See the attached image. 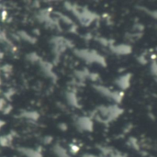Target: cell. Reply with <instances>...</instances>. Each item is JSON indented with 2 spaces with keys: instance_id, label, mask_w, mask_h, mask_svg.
<instances>
[{
  "instance_id": "cell-1",
  "label": "cell",
  "mask_w": 157,
  "mask_h": 157,
  "mask_svg": "<svg viewBox=\"0 0 157 157\" xmlns=\"http://www.w3.org/2000/svg\"><path fill=\"white\" fill-rule=\"evenodd\" d=\"M75 52L78 57L82 58L83 60H85L88 63H101L102 65L106 64L103 57L100 56L99 54L96 53L95 52H90L87 50H77Z\"/></svg>"
},
{
  "instance_id": "cell-2",
  "label": "cell",
  "mask_w": 157,
  "mask_h": 157,
  "mask_svg": "<svg viewBox=\"0 0 157 157\" xmlns=\"http://www.w3.org/2000/svg\"><path fill=\"white\" fill-rule=\"evenodd\" d=\"M75 125L78 130L82 132H92L93 131V122L92 120L88 117H80L75 121Z\"/></svg>"
},
{
  "instance_id": "cell-3",
  "label": "cell",
  "mask_w": 157,
  "mask_h": 157,
  "mask_svg": "<svg viewBox=\"0 0 157 157\" xmlns=\"http://www.w3.org/2000/svg\"><path fill=\"white\" fill-rule=\"evenodd\" d=\"M132 75L131 74H127L125 75H122V76H120L116 81V85L122 90H125L127 88L130 87V85H131V79H132Z\"/></svg>"
},
{
  "instance_id": "cell-4",
  "label": "cell",
  "mask_w": 157,
  "mask_h": 157,
  "mask_svg": "<svg viewBox=\"0 0 157 157\" xmlns=\"http://www.w3.org/2000/svg\"><path fill=\"white\" fill-rule=\"evenodd\" d=\"M111 50L114 53L119 55H126L132 52V47L128 44H120L116 46H111Z\"/></svg>"
},
{
  "instance_id": "cell-5",
  "label": "cell",
  "mask_w": 157,
  "mask_h": 157,
  "mask_svg": "<svg viewBox=\"0 0 157 157\" xmlns=\"http://www.w3.org/2000/svg\"><path fill=\"white\" fill-rule=\"evenodd\" d=\"M18 152L26 157H41V155L39 151L34 150V149H30V148L21 147L18 149Z\"/></svg>"
},
{
  "instance_id": "cell-6",
  "label": "cell",
  "mask_w": 157,
  "mask_h": 157,
  "mask_svg": "<svg viewBox=\"0 0 157 157\" xmlns=\"http://www.w3.org/2000/svg\"><path fill=\"white\" fill-rule=\"evenodd\" d=\"M53 153L57 157H72L63 147H62L59 144H56L53 147Z\"/></svg>"
},
{
  "instance_id": "cell-7",
  "label": "cell",
  "mask_w": 157,
  "mask_h": 157,
  "mask_svg": "<svg viewBox=\"0 0 157 157\" xmlns=\"http://www.w3.org/2000/svg\"><path fill=\"white\" fill-rule=\"evenodd\" d=\"M66 99H67L68 104L71 105L72 107L79 108L78 103H77V98H76V96H75V93H73V92H67V94H66Z\"/></svg>"
},
{
  "instance_id": "cell-8",
  "label": "cell",
  "mask_w": 157,
  "mask_h": 157,
  "mask_svg": "<svg viewBox=\"0 0 157 157\" xmlns=\"http://www.w3.org/2000/svg\"><path fill=\"white\" fill-rule=\"evenodd\" d=\"M20 116L23 117V118L31 120V121H37L38 118H39V114L37 112H35V111H25Z\"/></svg>"
},
{
  "instance_id": "cell-9",
  "label": "cell",
  "mask_w": 157,
  "mask_h": 157,
  "mask_svg": "<svg viewBox=\"0 0 157 157\" xmlns=\"http://www.w3.org/2000/svg\"><path fill=\"white\" fill-rule=\"evenodd\" d=\"M18 35L20 36V38L22 40H24L25 41L30 42V43H34L36 41V39H34L32 36H30L29 34H28L27 32H19Z\"/></svg>"
},
{
  "instance_id": "cell-10",
  "label": "cell",
  "mask_w": 157,
  "mask_h": 157,
  "mask_svg": "<svg viewBox=\"0 0 157 157\" xmlns=\"http://www.w3.org/2000/svg\"><path fill=\"white\" fill-rule=\"evenodd\" d=\"M12 141V137L11 135H4L0 137V145L1 146H7L10 144Z\"/></svg>"
},
{
  "instance_id": "cell-11",
  "label": "cell",
  "mask_w": 157,
  "mask_h": 157,
  "mask_svg": "<svg viewBox=\"0 0 157 157\" xmlns=\"http://www.w3.org/2000/svg\"><path fill=\"white\" fill-rule=\"evenodd\" d=\"M27 59L29 61V62H32V63H35L37 61L40 60V57L35 53V52H31V53H29L27 55Z\"/></svg>"
},
{
  "instance_id": "cell-12",
  "label": "cell",
  "mask_w": 157,
  "mask_h": 157,
  "mask_svg": "<svg viewBox=\"0 0 157 157\" xmlns=\"http://www.w3.org/2000/svg\"><path fill=\"white\" fill-rule=\"evenodd\" d=\"M150 68H151V73H152V75H153L154 76H155V75H156V63H155V61H154V62L152 63Z\"/></svg>"
},
{
  "instance_id": "cell-13",
  "label": "cell",
  "mask_w": 157,
  "mask_h": 157,
  "mask_svg": "<svg viewBox=\"0 0 157 157\" xmlns=\"http://www.w3.org/2000/svg\"><path fill=\"white\" fill-rule=\"evenodd\" d=\"M79 151V147L76 144H71L70 145V153L72 154H76Z\"/></svg>"
},
{
  "instance_id": "cell-14",
  "label": "cell",
  "mask_w": 157,
  "mask_h": 157,
  "mask_svg": "<svg viewBox=\"0 0 157 157\" xmlns=\"http://www.w3.org/2000/svg\"><path fill=\"white\" fill-rule=\"evenodd\" d=\"M52 141V138L51 136H46L44 138V144H49Z\"/></svg>"
},
{
  "instance_id": "cell-15",
  "label": "cell",
  "mask_w": 157,
  "mask_h": 157,
  "mask_svg": "<svg viewBox=\"0 0 157 157\" xmlns=\"http://www.w3.org/2000/svg\"><path fill=\"white\" fill-rule=\"evenodd\" d=\"M82 157H96L95 155H89V154H86V155H84Z\"/></svg>"
},
{
  "instance_id": "cell-16",
  "label": "cell",
  "mask_w": 157,
  "mask_h": 157,
  "mask_svg": "<svg viewBox=\"0 0 157 157\" xmlns=\"http://www.w3.org/2000/svg\"><path fill=\"white\" fill-rule=\"evenodd\" d=\"M4 125H5V122H4L3 121H0V130H1V128H2Z\"/></svg>"
}]
</instances>
